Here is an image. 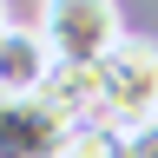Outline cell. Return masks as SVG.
<instances>
[{
	"label": "cell",
	"mask_w": 158,
	"mask_h": 158,
	"mask_svg": "<svg viewBox=\"0 0 158 158\" xmlns=\"http://www.w3.org/2000/svg\"><path fill=\"white\" fill-rule=\"evenodd\" d=\"M92 73H99V125L132 132L145 118H158V40L125 33Z\"/></svg>",
	"instance_id": "cell-1"
},
{
	"label": "cell",
	"mask_w": 158,
	"mask_h": 158,
	"mask_svg": "<svg viewBox=\"0 0 158 158\" xmlns=\"http://www.w3.org/2000/svg\"><path fill=\"white\" fill-rule=\"evenodd\" d=\"M40 33H46L53 59H73V66H99L125 40L118 0H40Z\"/></svg>",
	"instance_id": "cell-2"
},
{
	"label": "cell",
	"mask_w": 158,
	"mask_h": 158,
	"mask_svg": "<svg viewBox=\"0 0 158 158\" xmlns=\"http://www.w3.org/2000/svg\"><path fill=\"white\" fill-rule=\"evenodd\" d=\"M73 118L53 112L40 92H0V158H53Z\"/></svg>",
	"instance_id": "cell-3"
},
{
	"label": "cell",
	"mask_w": 158,
	"mask_h": 158,
	"mask_svg": "<svg viewBox=\"0 0 158 158\" xmlns=\"http://www.w3.org/2000/svg\"><path fill=\"white\" fill-rule=\"evenodd\" d=\"M46 73H53V46L40 33V20L0 33V92H40Z\"/></svg>",
	"instance_id": "cell-4"
},
{
	"label": "cell",
	"mask_w": 158,
	"mask_h": 158,
	"mask_svg": "<svg viewBox=\"0 0 158 158\" xmlns=\"http://www.w3.org/2000/svg\"><path fill=\"white\" fill-rule=\"evenodd\" d=\"M40 99H46L53 112H66L73 125H86V118H99V73L92 66H73V59H53Z\"/></svg>",
	"instance_id": "cell-5"
},
{
	"label": "cell",
	"mask_w": 158,
	"mask_h": 158,
	"mask_svg": "<svg viewBox=\"0 0 158 158\" xmlns=\"http://www.w3.org/2000/svg\"><path fill=\"white\" fill-rule=\"evenodd\" d=\"M53 158H125V132L99 125V118H86V125L66 132V145H59Z\"/></svg>",
	"instance_id": "cell-6"
},
{
	"label": "cell",
	"mask_w": 158,
	"mask_h": 158,
	"mask_svg": "<svg viewBox=\"0 0 158 158\" xmlns=\"http://www.w3.org/2000/svg\"><path fill=\"white\" fill-rule=\"evenodd\" d=\"M125 158H158V118H145V125L125 132Z\"/></svg>",
	"instance_id": "cell-7"
},
{
	"label": "cell",
	"mask_w": 158,
	"mask_h": 158,
	"mask_svg": "<svg viewBox=\"0 0 158 158\" xmlns=\"http://www.w3.org/2000/svg\"><path fill=\"white\" fill-rule=\"evenodd\" d=\"M7 27H13V13H7V0H0V33H7Z\"/></svg>",
	"instance_id": "cell-8"
}]
</instances>
